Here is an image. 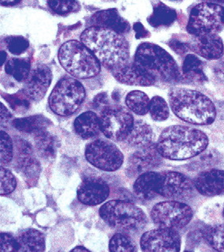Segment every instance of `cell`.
Masks as SVG:
<instances>
[{
  "label": "cell",
  "mask_w": 224,
  "mask_h": 252,
  "mask_svg": "<svg viewBox=\"0 0 224 252\" xmlns=\"http://www.w3.org/2000/svg\"><path fill=\"white\" fill-rule=\"evenodd\" d=\"M208 146V138L205 133L182 125L168 126L162 130L156 144L161 156L173 160L198 156Z\"/></svg>",
  "instance_id": "1"
},
{
  "label": "cell",
  "mask_w": 224,
  "mask_h": 252,
  "mask_svg": "<svg viewBox=\"0 0 224 252\" xmlns=\"http://www.w3.org/2000/svg\"><path fill=\"white\" fill-rule=\"evenodd\" d=\"M81 41L101 63L112 70L129 60V44L122 34L110 29L90 26L82 32Z\"/></svg>",
  "instance_id": "2"
},
{
  "label": "cell",
  "mask_w": 224,
  "mask_h": 252,
  "mask_svg": "<svg viewBox=\"0 0 224 252\" xmlns=\"http://www.w3.org/2000/svg\"><path fill=\"white\" fill-rule=\"evenodd\" d=\"M169 101L175 116L185 122L195 125H210L216 120V106L202 93L175 87L169 93Z\"/></svg>",
  "instance_id": "3"
},
{
  "label": "cell",
  "mask_w": 224,
  "mask_h": 252,
  "mask_svg": "<svg viewBox=\"0 0 224 252\" xmlns=\"http://www.w3.org/2000/svg\"><path fill=\"white\" fill-rule=\"evenodd\" d=\"M58 59L63 68L78 79L94 78L101 71L100 61L82 41L64 43L59 50Z\"/></svg>",
  "instance_id": "4"
},
{
  "label": "cell",
  "mask_w": 224,
  "mask_h": 252,
  "mask_svg": "<svg viewBox=\"0 0 224 252\" xmlns=\"http://www.w3.org/2000/svg\"><path fill=\"white\" fill-rule=\"evenodd\" d=\"M135 62L155 79L166 82H177L181 74L176 61L169 52L153 43L140 44L136 49Z\"/></svg>",
  "instance_id": "5"
},
{
  "label": "cell",
  "mask_w": 224,
  "mask_h": 252,
  "mask_svg": "<svg viewBox=\"0 0 224 252\" xmlns=\"http://www.w3.org/2000/svg\"><path fill=\"white\" fill-rule=\"evenodd\" d=\"M99 214L110 226L125 231L141 229L148 220L145 213L138 206L122 200L106 202L99 210Z\"/></svg>",
  "instance_id": "6"
},
{
  "label": "cell",
  "mask_w": 224,
  "mask_h": 252,
  "mask_svg": "<svg viewBox=\"0 0 224 252\" xmlns=\"http://www.w3.org/2000/svg\"><path fill=\"white\" fill-rule=\"evenodd\" d=\"M86 97V90L75 78H61L51 93L48 104L51 110L60 116L74 114L82 105Z\"/></svg>",
  "instance_id": "7"
},
{
  "label": "cell",
  "mask_w": 224,
  "mask_h": 252,
  "mask_svg": "<svg viewBox=\"0 0 224 252\" xmlns=\"http://www.w3.org/2000/svg\"><path fill=\"white\" fill-rule=\"evenodd\" d=\"M224 28V7L220 4L200 2L191 10L187 31L192 36L216 34Z\"/></svg>",
  "instance_id": "8"
},
{
  "label": "cell",
  "mask_w": 224,
  "mask_h": 252,
  "mask_svg": "<svg viewBox=\"0 0 224 252\" xmlns=\"http://www.w3.org/2000/svg\"><path fill=\"white\" fill-rule=\"evenodd\" d=\"M99 118L102 133L116 142L126 140L135 123L131 112L120 105L106 107L102 109Z\"/></svg>",
  "instance_id": "9"
},
{
  "label": "cell",
  "mask_w": 224,
  "mask_h": 252,
  "mask_svg": "<svg viewBox=\"0 0 224 252\" xmlns=\"http://www.w3.org/2000/svg\"><path fill=\"white\" fill-rule=\"evenodd\" d=\"M193 212L190 206L177 202L166 201L157 203L150 211L154 224L162 228L182 229L192 220Z\"/></svg>",
  "instance_id": "10"
},
{
  "label": "cell",
  "mask_w": 224,
  "mask_h": 252,
  "mask_svg": "<svg viewBox=\"0 0 224 252\" xmlns=\"http://www.w3.org/2000/svg\"><path fill=\"white\" fill-rule=\"evenodd\" d=\"M85 156L89 163L101 170L114 172L121 167L124 155L112 142L98 139L90 142L86 147Z\"/></svg>",
  "instance_id": "11"
},
{
  "label": "cell",
  "mask_w": 224,
  "mask_h": 252,
  "mask_svg": "<svg viewBox=\"0 0 224 252\" xmlns=\"http://www.w3.org/2000/svg\"><path fill=\"white\" fill-rule=\"evenodd\" d=\"M180 236L175 229L162 228L148 231L140 239V247L144 252H179Z\"/></svg>",
  "instance_id": "12"
},
{
  "label": "cell",
  "mask_w": 224,
  "mask_h": 252,
  "mask_svg": "<svg viewBox=\"0 0 224 252\" xmlns=\"http://www.w3.org/2000/svg\"><path fill=\"white\" fill-rule=\"evenodd\" d=\"M194 184L184 174L178 172L160 173L158 194L173 200H184L193 194Z\"/></svg>",
  "instance_id": "13"
},
{
  "label": "cell",
  "mask_w": 224,
  "mask_h": 252,
  "mask_svg": "<svg viewBox=\"0 0 224 252\" xmlns=\"http://www.w3.org/2000/svg\"><path fill=\"white\" fill-rule=\"evenodd\" d=\"M110 187L104 180L95 176L86 177L82 180L77 190L79 202L87 206H97L108 198Z\"/></svg>",
  "instance_id": "14"
},
{
  "label": "cell",
  "mask_w": 224,
  "mask_h": 252,
  "mask_svg": "<svg viewBox=\"0 0 224 252\" xmlns=\"http://www.w3.org/2000/svg\"><path fill=\"white\" fill-rule=\"evenodd\" d=\"M52 74L50 68L44 64H37L30 71L25 83L24 91L31 100L38 101L44 97L50 86Z\"/></svg>",
  "instance_id": "15"
},
{
  "label": "cell",
  "mask_w": 224,
  "mask_h": 252,
  "mask_svg": "<svg viewBox=\"0 0 224 252\" xmlns=\"http://www.w3.org/2000/svg\"><path fill=\"white\" fill-rule=\"evenodd\" d=\"M112 75L122 84L128 86H150L156 79L135 61L127 62L112 70Z\"/></svg>",
  "instance_id": "16"
},
{
  "label": "cell",
  "mask_w": 224,
  "mask_h": 252,
  "mask_svg": "<svg viewBox=\"0 0 224 252\" xmlns=\"http://www.w3.org/2000/svg\"><path fill=\"white\" fill-rule=\"evenodd\" d=\"M161 156L157 146L149 144L132 154L128 160L127 171L131 176L142 174L156 168L161 163Z\"/></svg>",
  "instance_id": "17"
},
{
  "label": "cell",
  "mask_w": 224,
  "mask_h": 252,
  "mask_svg": "<svg viewBox=\"0 0 224 252\" xmlns=\"http://www.w3.org/2000/svg\"><path fill=\"white\" fill-rule=\"evenodd\" d=\"M188 45L190 50L208 60H219L224 55V42L217 34L193 36Z\"/></svg>",
  "instance_id": "18"
},
{
  "label": "cell",
  "mask_w": 224,
  "mask_h": 252,
  "mask_svg": "<svg viewBox=\"0 0 224 252\" xmlns=\"http://www.w3.org/2000/svg\"><path fill=\"white\" fill-rule=\"evenodd\" d=\"M198 192L205 196L224 194V171L212 169L200 172L194 180Z\"/></svg>",
  "instance_id": "19"
},
{
  "label": "cell",
  "mask_w": 224,
  "mask_h": 252,
  "mask_svg": "<svg viewBox=\"0 0 224 252\" xmlns=\"http://www.w3.org/2000/svg\"><path fill=\"white\" fill-rule=\"evenodd\" d=\"M90 24L102 28L110 29L120 34L129 32L130 25L120 16L116 9L100 10L90 18Z\"/></svg>",
  "instance_id": "20"
},
{
  "label": "cell",
  "mask_w": 224,
  "mask_h": 252,
  "mask_svg": "<svg viewBox=\"0 0 224 252\" xmlns=\"http://www.w3.org/2000/svg\"><path fill=\"white\" fill-rule=\"evenodd\" d=\"M160 173L146 172L140 174L133 185L135 194L143 200H150L158 195Z\"/></svg>",
  "instance_id": "21"
},
{
  "label": "cell",
  "mask_w": 224,
  "mask_h": 252,
  "mask_svg": "<svg viewBox=\"0 0 224 252\" xmlns=\"http://www.w3.org/2000/svg\"><path fill=\"white\" fill-rule=\"evenodd\" d=\"M74 127L75 132L81 138L84 139L94 138L100 133V118L91 111L83 112L75 120Z\"/></svg>",
  "instance_id": "22"
},
{
  "label": "cell",
  "mask_w": 224,
  "mask_h": 252,
  "mask_svg": "<svg viewBox=\"0 0 224 252\" xmlns=\"http://www.w3.org/2000/svg\"><path fill=\"white\" fill-rule=\"evenodd\" d=\"M18 252H44L45 250V237L40 231L29 228L17 236Z\"/></svg>",
  "instance_id": "23"
},
{
  "label": "cell",
  "mask_w": 224,
  "mask_h": 252,
  "mask_svg": "<svg viewBox=\"0 0 224 252\" xmlns=\"http://www.w3.org/2000/svg\"><path fill=\"white\" fill-rule=\"evenodd\" d=\"M177 12L162 2H158L153 9V13L148 18V22L154 28L170 26L176 20Z\"/></svg>",
  "instance_id": "24"
},
{
  "label": "cell",
  "mask_w": 224,
  "mask_h": 252,
  "mask_svg": "<svg viewBox=\"0 0 224 252\" xmlns=\"http://www.w3.org/2000/svg\"><path fill=\"white\" fill-rule=\"evenodd\" d=\"M153 130L150 125L142 120L135 121L130 134L127 137L126 142L133 146H144L150 144L152 141Z\"/></svg>",
  "instance_id": "25"
},
{
  "label": "cell",
  "mask_w": 224,
  "mask_h": 252,
  "mask_svg": "<svg viewBox=\"0 0 224 252\" xmlns=\"http://www.w3.org/2000/svg\"><path fill=\"white\" fill-rule=\"evenodd\" d=\"M182 73L187 79L192 82L200 83L207 80L201 60L193 54H188L186 56L182 66Z\"/></svg>",
  "instance_id": "26"
},
{
  "label": "cell",
  "mask_w": 224,
  "mask_h": 252,
  "mask_svg": "<svg viewBox=\"0 0 224 252\" xmlns=\"http://www.w3.org/2000/svg\"><path fill=\"white\" fill-rule=\"evenodd\" d=\"M34 142L39 155L44 159L54 158L56 156V142L50 133L45 130L34 133Z\"/></svg>",
  "instance_id": "27"
},
{
  "label": "cell",
  "mask_w": 224,
  "mask_h": 252,
  "mask_svg": "<svg viewBox=\"0 0 224 252\" xmlns=\"http://www.w3.org/2000/svg\"><path fill=\"white\" fill-rule=\"evenodd\" d=\"M12 124L17 130L22 132L35 133L45 130L50 122L43 116H32L24 118L15 119Z\"/></svg>",
  "instance_id": "28"
},
{
  "label": "cell",
  "mask_w": 224,
  "mask_h": 252,
  "mask_svg": "<svg viewBox=\"0 0 224 252\" xmlns=\"http://www.w3.org/2000/svg\"><path fill=\"white\" fill-rule=\"evenodd\" d=\"M30 62L26 59L11 58L5 65L6 73L18 82H26L31 71Z\"/></svg>",
  "instance_id": "29"
},
{
  "label": "cell",
  "mask_w": 224,
  "mask_h": 252,
  "mask_svg": "<svg viewBox=\"0 0 224 252\" xmlns=\"http://www.w3.org/2000/svg\"><path fill=\"white\" fill-rule=\"evenodd\" d=\"M150 102L148 95L140 90L132 91L125 98L127 107L139 116H144L149 112Z\"/></svg>",
  "instance_id": "30"
},
{
  "label": "cell",
  "mask_w": 224,
  "mask_h": 252,
  "mask_svg": "<svg viewBox=\"0 0 224 252\" xmlns=\"http://www.w3.org/2000/svg\"><path fill=\"white\" fill-rule=\"evenodd\" d=\"M204 238L213 249L224 252V224L208 227L204 231Z\"/></svg>",
  "instance_id": "31"
},
{
  "label": "cell",
  "mask_w": 224,
  "mask_h": 252,
  "mask_svg": "<svg viewBox=\"0 0 224 252\" xmlns=\"http://www.w3.org/2000/svg\"><path fill=\"white\" fill-rule=\"evenodd\" d=\"M149 112L151 118L154 121H158V122L165 121L170 116L168 104L166 103L165 99L159 96H154L150 100Z\"/></svg>",
  "instance_id": "32"
},
{
  "label": "cell",
  "mask_w": 224,
  "mask_h": 252,
  "mask_svg": "<svg viewBox=\"0 0 224 252\" xmlns=\"http://www.w3.org/2000/svg\"><path fill=\"white\" fill-rule=\"evenodd\" d=\"M109 248L111 252H133L137 251L136 244L132 239L121 233H116L112 236Z\"/></svg>",
  "instance_id": "33"
},
{
  "label": "cell",
  "mask_w": 224,
  "mask_h": 252,
  "mask_svg": "<svg viewBox=\"0 0 224 252\" xmlns=\"http://www.w3.org/2000/svg\"><path fill=\"white\" fill-rule=\"evenodd\" d=\"M17 164L21 172L29 178L35 177L40 172V163L33 155L17 156Z\"/></svg>",
  "instance_id": "34"
},
{
  "label": "cell",
  "mask_w": 224,
  "mask_h": 252,
  "mask_svg": "<svg viewBox=\"0 0 224 252\" xmlns=\"http://www.w3.org/2000/svg\"><path fill=\"white\" fill-rule=\"evenodd\" d=\"M49 8L59 15H67L77 12L80 5L77 0H47Z\"/></svg>",
  "instance_id": "35"
},
{
  "label": "cell",
  "mask_w": 224,
  "mask_h": 252,
  "mask_svg": "<svg viewBox=\"0 0 224 252\" xmlns=\"http://www.w3.org/2000/svg\"><path fill=\"white\" fill-rule=\"evenodd\" d=\"M6 48L11 54L21 55L27 50L29 48L28 40L21 36H8L5 39Z\"/></svg>",
  "instance_id": "36"
},
{
  "label": "cell",
  "mask_w": 224,
  "mask_h": 252,
  "mask_svg": "<svg viewBox=\"0 0 224 252\" xmlns=\"http://www.w3.org/2000/svg\"><path fill=\"white\" fill-rule=\"evenodd\" d=\"M17 181L15 176L8 169L1 167V194H10L15 190Z\"/></svg>",
  "instance_id": "37"
},
{
  "label": "cell",
  "mask_w": 224,
  "mask_h": 252,
  "mask_svg": "<svg viewBox=\"0 0 224 252\" xmlns=\"http://www.w3.org/2000/svg\"><path fill=\"white\" fill-rule=\"evenodd\" d=\"M13 158V142L7 133L1 131V163L8 164Z\"/></svg>",
  "instance_id": "38"
},
{
  "label": "cell",
  "mask_w": 224,
  "mask_h": 252,
  "mask_svg": "<svg viewBox=\"0 0 224 252\" xmlns=\"http://www.w3.org/2000/svg\"><path fill=\"white\" fill-rule=\"evenodd\" d=\"M5 99L8 101L10 106L14 110L26 109L30 106V101H29L30 97L26 95L23 90L19 94L10 95L7 97H5Z\"/></svg>",
  "instance_id": "39"
},
{
  "label": "cell",
  "mask_w": 224,
  "mask_h": 252,
  "mask_svg": "<svg viewBox=\"0 0 224 252\" xmlns=\"http://www.w3.org/2000/svg\"><path fill=\"white\" fill-rule=\"evenodd\" d=\"M1 252H18V243L16 238H14L12 236L8 233H1Z\"/></svg>",
  "instance_id": "40"
},
{
  "label": "cell",
  "mask_w": 224,
  "mask_h": 252,
  "mask_svg": "<svg viewBox=\"0 0 224 252\" xmlns=\"http://www.w3.org/2000/svg\"><path fill=\"white\" fill-rule=\"evenodd\" d=\"M17 156H25V155H33L32 146L30 142L24 140L23 138H17L15 140Z\"/></svg>",
  "instance_id": "41"
},
{
  "label": "cell",
  "mask_w": 224,
  "mask_h": 252,
  "mask_svg": "<svg viewBox=\"0 0 224 252\" xmlns=\"http://www.w3.org/2000/svg\"><path fill=\"white\" fill-rule=\"evenodd\" d=\"M93 106L97 109H104L109 106V98L106 93L98 94L93 100Z\"/></svg>",
  "instance_id": "42"
},
{
  "label": "cell",
  "mask_w": 224,
  "mask_h": 252,
  "mask_svg": "<svg viewBox=\"0 0 224 252\" xmlns=\"http://www.w3.org/2000/svg\"><path fill=\"white\" fill-rule=\"evenodd\" d=\"M169 44H170V48H172L173 50L176 52L178 54H184L189 48L188 43L182 42L178 40H171Z\"/></svg>",
  "instance_id": "43"
},
{
  "label": "cell",
  "mask_w": 224,
  "mask_h": 252,
  "mask_svg": "<svg viewBox=\"0 0 224 252\" xmlns=\"http://www.w3.org/2000/svg\"><path fill=\"white\" fill-rule=\"evenodd\" d=\"M217 158H218L217 154L213 150H209V151L204 153L200 156V160L202 162L205 163V164H209V165H210V164L214 163Z\"/></svg>",
  "instance_id": "44"
},
{
  "label": "cell",
  "mask_w": 224,
  "mask_h": 252,
  "mask_svg": "<svg viewBox=\"0 0 224 252\" xmlns=\"http://www.w3.org/2000/svg\"><path fill=\"white\" fill-rule=\"evenodd\" d=\"M134 30L136 31V37L137 39L144 38V37H148L150 35L149 32L146 29L144 28L140 22H136L134 24Z\"/></svg>",
  "instance_id": "45"
},
{
  "label": "cell",
  "mask_w": 224,
  "mask_h": 252,
  "mask_svg": "<svg viewBox=\"0 0 224 252\" xmlns=\"http://www.w3.org/2000/svg\"><path fill=\"white\" fill-rule=\"evenodd\" d=\"M12 117L10 112L6 109L4 104H1V120L2 121H6V120H9Z\"/></svg>",
  "instance_id": "46"
},
{
  "label": "cell",
  "mask_w": 224,
  "mask_h": 252,
  "mask_svg": "<svg viewBox=\"0 0 224 252\" xmlns=\"http://www.w3.org/2000/svg\"><path fill=\"white\" fill-rule=\"evenodd\" d=\"M218 66L216 67V72L218 74V76L224 79V61L219 63Z\"/></svg>",
  "instance_id": "47"
},
{
  "label": "cell",
  "mask_w": 224,
  "mask_h": 252,
  "mask_svg": "<svg viewBox=\"0 0 224 252\" xmlns=\"http://www.w3.org/2000/svg\"><path fill=\"white\" fill-rule=\"evenodd\" d=\"M22 0H1V4L2 6H13L18 4Z\"/></svg>",
  "instance_id": "48"
},
{
  "label": "cell",
  "mask_w": 224,
  "mask_h": 252,
  "mask_svg": "<svg viewBox=\"0 0 224 252\" xmlns=\"http://www.w3.org/2000/svg\"><path fill=\"white\" fill-rule=\"evenodd\" d=\"M202 2H209V3H215V4H224V0H199Z\"/></svg>",
  "instance_id": "49"
},
{
  "label": "cell",
  "mask_w": 224,
  "mask_h": 252,
  "mask_svg": "<svg viewBox=\"0 0 224 252\" xmlns=\"http://www.w3.org/2000/svg\"><path fill=\"white\" fill-rule=\"evenodd\" d=\"M6 57H7V55H6V52H5L4 51H2V52H1V61H0L1 66L6 62Z\"/></svg>",
  "instance_id": "50"
},
{
  "label": "cell",
  "mask_w": 224,
  "mask_h": 252,
  "mask_svg": "<svg viewBox=\"0 0 224 252\" xmlns=\"http://www.w3.org/2000/svg\"><path fill=\"white\" fill-rule=\"evenodd\" d=\"M72 251V252H90V250H88L87 248H84V247L82 246L76 247V248H74V249Z\"/></svg>",
  "instance_id": "51"
},
{
  "label": "cell",
  "mask_w": 224,
  "mask_h": 252,
  "mask_svg": "<svg viewBox=\"0 0 224 252\" xmlns=\"http://www.w3.org/2000/svg\"><path fill=\"white\" fill-rule=\"evenodd\" d=\"M114 94H116V92H114ZM112 96H115V95H112ZM112 97H114V96H112ZM116 97H118V98H119V96H117V95H116Z\"/></svg>",
  "instance_id": "52"
},
{
  "label": "cell",
  "mask_w": 224,
  "mask_h": 252,
  "mask_svg": "<svg viewBox=\"0 0 224 252\" xmlns=\"http://www.w3.org/2000/svg\"><path fill=\"white\" fill-rule=\"evenodd\" d=\"M170 1H182V0H170Z\"/></svg>",
  "instance_id": "53"
},
{
  "label": "cell",
  "mask_w": 224,
  "mask_h": 252,
  "mask_svg": "<svg viewBox=\"0 0 224 252\" xmlns=\"http://www.w3.org/2000/svg\"><path fill=\"white\" fill-rule=\"evenodd\" d=\"M223 215H224V211H223Z\"/></svg>",
  "instance_id": "54"
}]
</instances>
